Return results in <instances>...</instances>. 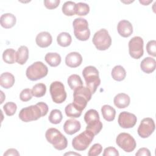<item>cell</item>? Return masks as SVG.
Segmentation results:
<instances>
[{
    "label": "cell",
    "mask_w": 156,
    "mask_h": 156,
    "mask_svg": "<svg viewBox=\"0 0 156 156\" xmlns=\"http://www.w3.org/2000/svg\"><path fill=\"white\" fill-rule=\"evenodd\" d=\"M48 106L46 103L40 102L35 105H30L22 108L18 116L20 119L23 122H30L46 116L48 112Z\"/></svg>",
    "instance_id": "6da1fadb"
},
{
    "label": "cell",
    "mask_w": 156,
    "mask_h": 156,
    "mask_svg": "<svg viewBox=\"0 0 156 156\" xmlns=\"http://www.w3.org/2000/svg\"><path fill=\"white\" fill-rule=\"evenodd\" d=\"M102 151V146L99 143L94 144L89 149L88 155L89 156H97L99 155Z\"/></svg>",
    "instance_id": "d590c367"
},
{
    "label": "cell",
    "mask_w": 156,
    "mask_h": 156,
    "mask_svg": "<svg viewBox=\"0 0 156 156\" xmlns=\"http://www.w3.org/2000/svg\"><path fill=\"white\" fill-rule=\"evenodd\" d=\"M60 2V0H44V6L48 9H54L57 8Z\"/></svg>",
    "instance_id": "f35d334b"
},
{
    "label": "cell",
    "mask_w": 156,
    "mask_h": 156,
    "mask_svg": "<svg viewBox=\"0 0 156 156\" xmlns=\"http://www.w3.org/2000/svg\"><path fill=\"white\" fill-rule=\"evenodd\" d=\"M44 60L51 66L56 67L61 63L62 58L58 53L48 52L45 55Z\"/></svg>",
    "instance_id": "cb8c5ba5"
},
{
    "label": "cell",
    "mask_w": 156,
    "mask_h": 156,
    "mask_svg": "<svg viewBox=\"0 0 156 156\" xmlns=\"http://www.w3.org/2000/svg\"><path fill=\"white\" fill-rule=\"evenodd\" d=\"M92 42L98 50L105 51L111 46L112 38L107 30L101 29L94 34Z\"/></svg>",
    "instance_id": "9c48e42d"
},
{
    "label": "cell",
    "mask_w": 156,
    "mask_h": 156,
    "mask_svg": "<svg viewBox=\"0 0 156 156\" xmlns=\"http://www.w3.org/2000/svg\"><path fill=\"white\" fill-rule=\"evenodd\" d=\"M65 112L67 116L73 118H79L82 115V112L78 110L73 103L69 104L66 106L65 108Z\"/></svg>",
    "instance_id": "4dcf8cb0"
},
{
    "label": "cell",
    "mask_w": 156,
    "mask_h": 156,
    "mask_svg": "<svg viewBox=\"0 0 156 156\" xmlns=\"http://www.w3.org/2000/svg\"><path fill=\"white\" fill-rule=\"evenodd\" d=\"M136 116L134 114L127 112H122L118 116V122L119 126L124 129L132 128L136 124Z\"/></svg>",
    "instance_id": "5bb4252c"
},
{
    "label": "cell",
    "mask_w": 156,
    "mask_h": 156,
    "mask_svg": "<svg viewBox=\"0 0 156 156\" xmlns=\"http://www.w3.org/2000/svg\"><path fill=\"white\" fill-rule=\"evenodd\" d=\"M111 75L114 80L116 81H122L126 76V71L123 66L116 65L112 69Z\"/></svg>",
    "instance_id": "484cf974"
},
{
    "label": "cell",
    "mask_w": 156,
    "mask_h": 156,
    "mask_svg": "<svg viewBox=\"0 0 156 156\" xmlns=\"http://www.w3.org/2000/svg\"><path fill=\"white\" fill-rule=\"evenodd\" d=\"M94 136L92 132L86 129L73 139L72 146L73 148L77 151H85L91 144Z\"/></svg>",
    "instance_id": "ba28073f"
},
{
    "label": "cell",
    "mask_w": 156,
    "mask_h": 156,
    "mask_svg": "<svg viewBox=\"0 0 156 156\" xmlns=\"http://www.w3.org/2000/svg\"><path fill=\"white\" fill-rule=\"evenodd\" d=\"M4 156H18L20 155V153L18 152V151L14 149V148H10V149H7L5 152H4Z\"/></svg>",
    "instance_id": "b9f144b4"
},
{
    "label": "cell",
    "mask_w": 156,
    "mask_h": 156,
    "mask_svg": "<svg viewBox=\"0 0 156 156\" xmlns=\"http://www.w3.org/2000/svg\"><path fill=\"white\" fill-rule=\"evenodd\" d=\"M155 125L154 121L151 118H145L143 119L138 128V135L143 138H148L154 131Z\"/></svg>",
    "instance_id": "4fadbf2b"
},
{
    "label": "cell",
    "mask_w": 156,
    "mask_h": 156,
    "mask_svg": "<svg viewBox=\"0 0 156 156\" xmlns=\"http://www.w3.org/2000/svg\"><path fill=\"white\" fill-rule=\"evenodd\" d=\"M16 51L15 49L9 48L2 53V59L4 62L8 64H13L16 62Z\"/></svg>",
    "instance_id": "f1b7e54d"
},
{
    "label": "cell",
    "mask_w": 156,
    "mask_h": 156,
    "mask_svg": "<svg viewBox=\"0 0 156 156\" xmlns=\"http://www.w3.org/2000/svg\"><path fill=\"white\" fill-rule=\"evenodd\" d=\"M74 34L77 39L80 41H87L90 36L88 23L83 18H76L73 22Z\"/></svg>",
    "instance_id": "52a82bcc"
},
{
    "label": "cell",
    "mask_w": 156,
    "mask_h": 156,
    "mask_svg": "<svg viewBox=\"0 0 156 156\" xmlns=\"http://www.w3.org/2000/svg\"><path fill=\"white\" fill-rule=\"evenodd\" d=\"M116 144L126 152H131L136 147V143L134 138L129 133H120L116 138Z\"/></svg>",
    "instance_id": "8fae6325"
},
{
    "label": "cell",
    "mask_w": 156,
    "mask_h": 156,
    "mask_svg": "<svg viewBox=\"0 0 156 156\" xmlns=\"http://www.w3.org/2000/svg\"><path fill=\"white\" fill-rule=\"evenodd\" d=\"M80 122L74 119H67L63 125L64 132L68 135H73L80 130Z\"/></svg>",
    "instance_id": "e0dca14e"
},
{
    "label": "cell",
    "mask_w": 156,
    "mask_h": 156,
    "mask_svg": "<svg viewBox=\"0 0 156 156\" xmlns=\"http://www.w3.org/2000/svg\"><path fill=\"white\" fill-rule=\"evenodd\" d=\"M155 60L151 57H147L144 58L140 63L141 69L146 74L152 73L155 69Z\"/></svg>",
    "instance_id": "ffe728a7"
},
{
    "label": "cell",
    "mask_w": 156,
    "mask_h": 156,
    "mask_svg": "<svg viewBox=\"0 0 156 156\" xmlns=\"http://www.w3.org/2000/svg\"><path fill=\"white\" fill-rule=\"evenodd\" d=\"M118 34L122 37H129L133 33V26L130 21L127 20L120 21L117 26Z\"/></svg>",
    "instance_id": "9a60e30c"
},
{
    "label": "cell",
    "mask_w": 156,
    "mask_h": 156,
    "mask_svg": "<svg viewBox=\"0 0 156 156\" xmlns=\"http://www.w3.org/2000/svg\"><path fill=\"white\" fill-rule=\"evenodd\" d=\"M48 73V68L47 66L40 61L34 62L28 66L26 71L27 77L32 81L41 79L46 76Z\"/></svg>",
    "instance_id": "8992f818"
},
{
    "label": "cell",
    "mask_w": 156,
    "mask_h": 156,
    "mask_svg": "<svg viewBox=\"0 0 156 156\" xmlns=\"http://www.w3.org/2000/svg\"><path fill=\"white\" fill-rule=\"evenodd\" d=\"M152 2V1L151 0V1H140V2L141 3V4H143L144 5H147L149 3H151V2Z\"/></svg>",
    "instance_id": "7bdbcfd3"
},
{
    "label": "cell",
    "mask_w": 156,
    "mask_h": 156,
    "mask_svg": "<svg viewBox=\"0 0 156 156\" xmlns=\"http://www.w3.org/2000/svg\"><path fill=\"white\" fill-rule=\"evenodd\" d=\"M119 154L118 151L114 147H107L105 148L103 153V156H109V155H115L119 156Z\"/></svg>",
    "instance_id": "ab89813d"
},
{
    "label": "cell",
    "mask_w": 156,
    "mask_h": 156,
    "mask_svg": "<svg viewBox=\"0 0 156 156\" xmlns=\"http://www.w3.org/2000/svg\"><path fill=\"white\" fill-rule=\"evenodd\" d=\"M49 92L53 102L56 104H62L66 99L67 94L64 85L60 81H54L51 83Z\"/></svg>",
    "instance_id": "30bf717a"
},
{
    "label": "cell",
    "mask_w": 156,
    "mask_h": 156,
    "mask_svg": "<svg viewBox=\"0 0 156 156\" xmlns=\"http://www.w3.org/2000/svg\"><path fill=\"white\" fill-rule=\"evenodd\" d=\"M82 75L85 79L87 87L92 94H94L101 83L98 70L93 66H88L83 69Z\"/></svg>",
    "instance_id": "7a4b0ae2"
},
{
    "label": "cell",
    "mask_w": 156,
    "mask_h": 156,
    "mask_svg": "<svg viewBox=\"0 0 156 156\" xmlns=\"http://www.w3.org/2000/svg\"><path fill=\"white\" fill-rule=\"evenodd\" d=\"M65 155H79V156H80L81 155L80 154H78V153H76V152H67V153H65V154H64Z\"/></svg>",
    "instance_id": "ee69618b"
},
{
    "label": "cell",
    "mask_w": 156,
    "mask_h": 156,
    "mask_svg": "<svg viewBox=\"0 0 156 156\" xmlns=\"http://www.w3.org/2000/svg\"><path fill=\"white\" fill-rule=\"evenodd\" d=\"M46 92V85L43 83L35 84L32 88V95L36 98H41L43 96Z\"/></svg>",
    "instance_id": "1f68e13d"
},
{
    "label": "cell",
    "mask_w": 156,
    "mask_h": 156,
    "mask_svg": "<svg viewBox=\"0 0 156 156\" xmlns=\"http://www.w3.org/2000/svg\"><path fill=\"white\" fill-rule=\"evenodd\" d=\"M101 113L104 119L107 121H112L115 118L116 110L109 105H104L101 107Z\"/></svg>",
    "instance_id": "d4e9b609"
},
{
    "label": "cell",
    "mask_w": 156,
    "mask_h": 156,
    "mask_svg": "<svg viewBox=\"0 0 156 156\" xmlns=\"http://www.w3.org/2000/svg\"><path fill=\"white\" fill-rule=\"evenodd\" d=\"M76 3L74 2L69 1L65 2L62 5V12L66 16H73L76 14Z\"/></svg>",
    "instance_id": "f546056e"
},
{
    "label": "cell",
    "mask_w": 156,
    "mask_h": 156,
    "mask_svg": "<svg viewBox=\"0 0 156 156\" xmlns=\"http://www.w3.org/2000/svg\"><path fill=\"white\" fill-rule=\"evenodd\" d=\"M82 57L77 52H71L68 54L65 57V63L70 68H76L81 65Z\"/></svg>",
    "instance_id": "2e32d148"
},
{
    "label": "cell",
    "mask_w": 156,
    "mask_h": 156,
    "mask_svg": "<svg viewBox=\"0 0 156 156\" xmlns=\"http://www.w3.org/2000/svg\"><path fill=\"white\" fill-rule=\"evenodd\" d=\"M15 77L9 72H5L0 76V85L2 87L9 89L15 83Z\"/></svg>",
    "instance_id": "7402d4cb"
},
{
    "label": "cell",
    "mask_w": 156,
    "mask_h": 156,
    "mask_svg": "<svg viewBox=\"0 0 156 156\" xmlns=\"http://www.w3.org/2000/svg\"><path fill=\"white\" fill-rule=\"evenodd\" d=\"M90 12L89 5L84 2H78L76 4L75 12L77 15L85 16Z\"/></svg>",
    "instance_id": "836d02e7"
},
{
    "label": "cell",
    "mask_w": 156,
    "mask_h": 156,
    "mask_svg": "<svg viewBox=\"0 0 156 156\" xmlns=\"http://www.w3.org/2000/svg\"><path fill=\"white\" fill-rule=\"evenodd\" d=\"M47 141L52 144L53 147L58 151L66 148L68 141L66 138L55 128L48 129L45 133Z\"/></svg>",
    "instance_id": "3957f363"
},
{
    "label": "cell",
    "mask_w": 156,
    "mask_h": 156,
    "mask_svg": "<svg viewBox=\"0 0 156 156\" xmlns=\"http://www.w3.org/2000/svg\"><path fill=\"white\" fill-rule=\"evenodd\" d=\"M29 58V49L26 46H21L16 52V62L24 65Z\"/></svg>",
    "instance_id": "603a6c76"
},
{
    "label": "cell",
    "mask_w": 156,
    "mask_h": 156,
    "mask_svg": "<svg viewBox=\"0 0 156 156\" xmlns=\"http://www.w3.org/2000/svg\"><path fill=\"white\" fill-rule=\"evenodd\" d=\"M151 155L150 151L146 147H141L138 150V151L136 152L135 155L137 156H150Z\"/></svg>",
    "instance_id": "60d3db41"
},
{
    "label": "cell",
    "mask_w": 156,
    "mask_h": 156,
    "mask_svg": "<svg viewBox=\"0 0 156 156\" xmlns=\"http://www.w3.org/2000/svg\"><path fill=\"white\" fill-rule=\"evenodd\" d=\"M32 90L29 88H25L21 91L20 94V99L23 102H27L32 98Z\"/></svg>",
    "instance_id": "8d00e7d4"
},
{
    "label": "cell",
    "mask_w": 156,
    "mask_h": 156,
    "mask_svg": "<svg viewBox=\"0 0 156 156\" xmlns=\"http://www.w3.org/2000/svg\"><path fill=\"white\" fill-rule=\"evenodd\" d=\"M63 118V115L61 111L58 109L52 110L49 114L48 117L49 121L54 124H59Z\"/></svg>",
    "instance_id": "d6a6232c"
},
{
    "label": "cell",
    "mask_w": 156,
    "mask_h": 156,
    "mask_svg": "<svg viewBox=\"0 0 156 156\" xmlns=\"http://www.w3.org/2000/svg\"><path fill=\"white\" fill-rule=\"evenodd\" d=\"M144 41L141 37L135 36L132 38L129 41V52L130 55L135 58L139 59L144 53Z\"/></svg>",
    "instance_id": "7c38bea8"
},
{
    "label": "cell",
    "mask_w": 156,
    "mask_h": 156,
    "mask_svg": "<svg viewBox=\"0 0 156 156\" xmlns=\"http://www.w3.org/2000/svg\"><path fill=\"white\" fill-rule=\"evenodd\" d=\"M16 19L14 15L10 13H6L1 16L0 23L2 27L10 29L13 27L16 24Z\"/></svg>",
    "instance_id": "44dd1931"
},
{
    "label": "cell",
    "mask_w": 156,
    "mask_h": 156,
    "mask_svg": "<svg viewBox=\"0 0 156 156\" xmlns=\"http://www.w3.org/2000/svg\"><path fill=\"white\" fill-rule=\"evenodd\" d=\"M17 109L16 104L13 102H8L3 106V110L7 116H13Z\"/></svg>",
    "instance_id": "e575fe53"
},
{
    "label": "cell",
    "mask_w": 156,
    "mask_h": 156,
    "mask_svg": "<svg viewBox=\"0 0 156 156\" xmlns=\"http://www.w3.org/2000/svg\"><path fill=\"white\" fill-rule=\"evenodd\" d=\"M115 105L118 108H124L128 107L130 102L129 95L126 93H121L116 94L113 99Z\"/></svg>",
    "instance_id": "d6986e66"
},
{
    "label": "cell",
    "mask_w": 156,
    "mask_h": 156,
    "mask_svg": "<svg viewBox=\"0 0 156 156\" xmlns=\"http://www.w3.org/2000/svg\"><path fill=\"white\" fill-rule=\"evenodd\" d=\"M91 95L92 93L87 87L81 86L74 90L73 104L78 110L82 112L91 99Z\"/></svg>",
    "instance_id": "277c9868"
},
{
    "label": "cell",
    "mask_w": 156,
    "mask_h": 156,
    "mask_svg": "<svg viewBox=\"0 0 156 156\" xmlns=\"http://www.w3.org/2000/svg\"><path fill=\"white\" fill-rule=\"evenodd\" d=\"M57 41L58 45L62 47H67L72 41L71 35L68 32H61L57 37Z\"/></svg>",
    "instance_id": "4316f807"
},
{
    "label": "cell",
    "mask_w": 156,
    "mask_h": 156,
    "mask_svg": "<svg viewBox=\"0 0 156 156\" xmlns=\"http://www.w3.org/2000/svg\"><path fill=\"white\" fill-rule=\"evenodd\" d=\"M67 82L70 88L73 90H74L81 86H83V82L80 77L76 74L69 76L68 78Z\"/></svg>",
    "instance_id": "83f0119b"
},
{
    "label": "cell",
    "mask_w": 156,
    "mask_h": 156,
    "mask_svg": "<svg viewBox=\"0 0 156 156\" xmlns=\"http://www.w3.org/2000/svg\"><path fill=\"white\" fill-rule=\"evenodd\" d=\"M35 41L39 47L44 48L51 45L52 41V38L48 32L44 31L39 33L37 35Z\"/></svg>",
    "instance_id": "ac0fdd59"
},
{
    "label": "cell",
    "mask_w": 156,
    "mask_h": 156,
    "mask_svg": "<svg viewBox=\"0 0 156 156\" xmlns=\"http://www.w3.org/2000/svg\"><path fill=\"white\" fill-rule=\"evenodd\" d=\"M146 51L150 55L156 56V41L154 40H150L146 44Z\"/></svg>",
    "instance_id": "74e56055"
},
{
    "label": "cell",
    "mask_w": 156,
    "mask_h": 156,
    "mask_svg": "<svg viewBox=\"0 0 156 156\" xmlns=\"http://www.w3.org/2000/svg\"><path fill=\"white\" fill-rule=\"evenodd\" d=\"M84 121L87 125L86 129L92 132L94 135H98L102 129L103 125L100 121L99 115L94 109H90L85 113Z\"/></svg>",
    "instance_id": "5b68a950"
}]
</instances>
